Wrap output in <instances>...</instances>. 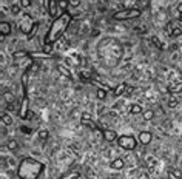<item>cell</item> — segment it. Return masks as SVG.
Returning a JSON list of instances; mask_svg holds the SVG:
<instances>
[{
  "label": "cell",
  "instance_id": "obj_23",
  "mask_svg": "<svg viewBox=\"0 0 182 179\" xmlns=\"http://www.w3.org/2000/svg\"><path fill=\"white\" fill-rule=\"evenodd\" d=\"M154 118V113L151 110H147V111H144V121H151Z\"/></svg>",
  "mask_w": 182,
  "mask_h": 179
},
{
  "label": "cell",
  "instance_id": "obj_15",
  "mask_svg": "<svg viewBox=\"0 0 182 179\" xmlns=\"http://www.w3.org/2000/svg\"><path fill=\"white\" fill-rule=\"evenodd\" d=\"M28 74H30V70L23 71L22 74V87H23V93L26 94V84H28Z\"/></svg>",
  "mask_w": 182,
  "mask_h": 179
},
{
  "label": "cell",
  "instance_id": "obj_32",
  "mask_svg": "<svg viewBox=\"0 0 182 179\" xmlns=\"http://www.w3.org/2000/svg\"><path fill=\"white\" fill-rule=\"evenodd\" d=\"M31 5V0H20V6L22 8H28Z\"/></svg>",
  "mask_w": 182,
  "mask_h": 179
},
{
  "label": "cell",
  "instance_id": "obj_37",
  "mask_svg": "<svg viewBox=\"0 0 182 179\" xmlns=\"http://www.w3.org/2000/svg\"><path fill=\"white\" fill-rule=\"evenodd\" d=\"M16 57H19V56H26V53H23V51H20V53H16L14 54Z\"/></svg>",
  "mask_w": 182,
  "mask_h": 179
},
{
  "label": "cell",
  "instance_id": "obj_3",
  "mask_svg": "<svg viewBox=\"0 0 182 179\" xmlns=\"http://www.w3.org/2000/svg\"><path fill=\"white\" fill-rule=\"evenodd\" d=\"M141 10H122V11H117L113 14V19L114 20H127V19H136V17H141Z\"/></svg>",
  "mask_w": 182,
  "mask_h": 179
},
{
  "label": "cell",
  "instance_id": "obj_14",
  "mask_svg": "<svg viewBox=\"0 0 182 179\" xmlns=\"http://www.w3.org/2000/svg\"><path fill=\"white\" fill-rule=\"evenodd\" d=\"M82 124L90 125L91 128H94V130H96V125L91 124V114H88V113H84V114H82Z\"/></svg>",
  "mask_w": 182,
  "mask_h": 179
},
{
  "label": "cell",
  "instance_id": "obj_30",
  "mask_svg": "<svg viewBox=\"0 0 182 179\" xmlns=\"http://www.w3.org/2000/svg\"><path fill=\"white\" fill-rule=\"evenodd\" d=\"M151 42H153L154 45H156V47H158L159 50H162V43H161V40H159L158 37H153V39H151Z\"/></svg>",
  "mask_w": 182,
  "mask_h": 179
},
{
  "label": "cell",
  "instance_id": "obj_18",
  "mask_svg": "<svg viewBox=\"0 0 182 179\" xmlns=\"http://www.w3.org/2000/svg\"><path fill=\"white\" fill-rule=\"evenodd\" d=\"M170 178H171V179H182V175H181L179 170L171 168V170H170Z\"/></svg>",
  "mask_w": 182,
  "mask_h": 179
},
{
  "label": "cell",
  "instance_id": "obj_36",
  "mask_svg": "<svg viewBox=\"0 0 182 179\" xmlns=\"http://www.w3.org/2000/svg\"><path fill=\"white\" fill-rule=\"evenodd\" d=\"M8 110L10 111H16V104L13 102V104H8Z\"/></svg>",
  "mask_w": 182,
  "mask_h": 179
},
{
  "label": "cell",
  "instance_id": "obj_17",
  "mask_svg": "<svg viewBox=\"0 0 182 179\" xmlns=\"http://www.w3.org/2000/svg\"><path fill=\"white\" fill-rule=\"evenodd\" d=\"M130 111H131V114H141V113H144L142 107H141L139 104H133L131 108H130Z\"/></svg>",
  "mask_w": 182,
  "mask_h": 179
},
{
  "label": "cell",
  "instance_id": "obj_28",
  "mask_svg": "<svg viewBox=\"0 0 182 179\" xmlns=\"http://www.w3.org/2000/svg\"><path fill=\"white\" fill-rule=\"evenodd\" d=\"M11 13H13L14 16L20 14V6H19V5H13V6H11Z\"/></svg>",
  "mask_w": 182,
  "mask_h": 179
},
{
  "label": "cell",
  "instance_id": "obj_29",
  "mask_svg": "<svg viewBox=\"0 0 182 179\" xmlns=\"http://www.w3.org/2000/svg\"><path fill=\"white\" fill-rule=\"evenodd\" d=\"M39 138H40L42 141H45V139L48 138V131H47V130H40V131H39Z\"/></svg>",
  "mask_w": 182,
  "mask_h": 179
},
{
  "label": "cell",
  "instance_id": "obj_35",
  "mask_svg": "<svg viewBox=\"0 0 182 179\" xmlns=\"http://www.w3.org/2000/svg\"><path fill=\"white\" fill-rule=\"evenodd\" d=\"M80 77H84V79H90L91 74L88 73V71H80Z\"/></svg>",
  "mask_w": 182,
  "mask_h": 179
},
{
  "label": "cell",
  "instance_id": "obj_5",
  "mask_svg": "<svg viewBox=\"0 0 182 179\" xmlns=\"http://www.w3.org/2000/svg\"><path fill=\"white\" fill-rule=\"evenodd\" d=\"M33 22H34V20L31 19V16L25 14V16L22 17V22H20V25H19L20 31H22L23 34H30V33L33 31V28H34V25H36V23H33Z\"/></svg>",
  "mask_w": 182,
  "mask_h": 179
},
{
  "label": "cell",
  "instance_id": "obj_9",
  "mask_svg": "<svg viewBox=\"0 0 182 179\" xmlns=\"http://www.w3.org/2000/svg\"><path fill=\"white\" fill-rule=\"evenodd\" d=\"M104 138H105L107 142H114V141H117V133L114 130H105L104 131Z\"/></svg>",
  "mask_w": 182,
  "mask_h": 179
},
{
  "label": "cell",
  "instance_id": "obj_8",
  "mask_svg": "<svg viewBox=\"0 0 182 179\" xmlns=\"http://www.w3.org/2000/svg\"><path fill=\"white\" fill-rule=\"evenodd\" d=\"M151 139H153V136H151L150 131H141L139 133V142L142 145H148L151 142Z\"/></svg>",
  "mask_w": 182,
  "mask_h": 179
},
{
  "label": "cell",
  "instance_id": "obj_2",
  "mask_svg": "<svg viewBox=\"0 0 182 179\" xmlns=\"http://www.w3.org/2000/svg\"><path fill=\"white\" fill-rule=\"evenodd\" d=\"M73 20V17L70 13H63L60 14L56 20H54L51 23V28L47 34V37H45V43H54V42H57L60 37H62V34L65 33V30L68 28V25L70 22Z\"/></svg>",
  "mask_w": 182,
  "mask_h": 179
},
{
  "label": "cell",
  "instance_id": "obj_19",
  "mask_svg": "<svg viewBox=\"0 0 182 179\" xmlns=\"http://www.w3.org/2000/svg\"><path fill=\"white\" fill-rule=\"evenodd\" d=\"M2 122H3L5 125H11V124H13V118H11L10 114L3 113V114H2Z\"/></svg>",
  "mask_w": 182,
  "mask_h": 179
},
{
  "label": "cell",
  "instance_id": "obj_38",
  "mask_svg": "<svg viewBox=\"0 0 182 179\" xmlns=\"http://www.w3.org/2000/svg\"><path fill=\"white\" fill-rule=\"evenodd\" d=\"M178 11H179V16H181V14H182V3L178 5Z\"/></svg>",
  "mask_w": 182,
  "mask_h": 179
},
{
  "label": "cell",
  "instance_id": "obj_34",
  "mask_svg": "<svg viewBox=\"0 0 182 179\" xmlns=\"http://www.w3.org/2000/svg\"><path fill=\"white\" fill-rule=\"evenodd\" d=\"M68 2H70V6H79L80 5V0H68Z\"/></svg>",
  "mask_w": 182,
  "mask_h": 179
},
{
  "label": "cell",
  "instance_id": "obj_12",
  "mask_svg": "<svg viewBox=\"0 0 182 179\" xmlns=\"http://www.w3.org/2000/svg\"><path fill=\"white\" fill-rule=\"evenodd\" d=\"M124 165H125V162L121 158H116V159L111 161V168L113 170H121V168H124Z\"/></svg>",
  "mask_w": 182,
  "mask_h": 179
},
{
  "label": "cell",
  "instance_id": "obj_21",
  "mask_svg": "<svg viewBox=\"0 0 182 179\" xmlns=\"http://www.w3.org/2000/svg\"><path fill=\"white\" fill-rule=\"evenodd\" d=\"M3 97H5V101H6L8 104H13V101H14L11 91H5V93H3Z\"/></svg>",
  "mask_w": 182,
  "mask_h": 179
},
{
  "label": "cell",
  "instance_id": "obj_22",
  "mask_svg": "<svg viewBox=\"0 0 182 179\" xmlns=\"http://www.w3.org/2000/svg\"><path fill=\"white\" fill-rule=\"evenodd\" d=\"M107 91H108V90H104V88H99L96 94H97V97H99V99L102 101V99H105V97H107Z\"/></svg>",
  "mask_w": 182,
  "mask_h": 179
},
{
  "label": "cell",
  "instance_id": "obj_13",
  "mask_svg": "<svg viewBox=\"0 0 182 179\" xmlns=\"http://www.w3.org/2000/svg\"><path fill=\"white\" fill-rule=\"evenodd\" d=\"M127 91V84L124 82V84H119L114 90H113V93H114V96H122L124 93Z\"/></svg>",
  "mask_w": 182,
  "mask_h": 179
},
{
  "label": "cell",
  "instance_id": "obj_1",
  "mask_svg": "<svg viewBox=\"0 0 182 179\" xmlns=\"http://www.w3.org/2000/svg\"><path fill=\"white\" fill-rule=\"evenodd\" d=\"M45 165L39 162L37 159L33 158H25L20 161V165L17 168V176L20 179H37L42 172H43Z\"/></svg>",
  "mask_w": 182,
  "mask_h": 179
},
{
  "label": "cell",
  "instance_id": "obj_4",
  "mask_svg": "<svg viewBox=\"0 0 182 179\" xmlns=\"http://www.w3.org/2000/svg\"><path fill=\"white\" fill-rule=\"evenodd\" d=\"M117 144L124 150H134L136 148V139L133 136H130V134H122V136L117 138Z\"/></svg>",
  "mask_w": 182,
  "mask_h": 179
},
{
  "label": "cell",
  "instance_id": "obj_11",
  "mask_svg": "<svg viewBox=\"0 0 182 179\" xmlns=\"http://www.w3.org/2000/svg\"><path fill=\"white\" fill-rule=\"evenodd\" d=\"M0 33H2V36H10L11 34V25L8 22H0Z\"/></svg>",
  "mask_w": 182,
  "mask_h": 179
},
{
  "label": "cell",
  "instance_id": "obj_25",
  "mask_svg": "<svg viewBox=\"0 0 182 179\" xmlns=\"http://www.w3.org/2000/svg\"><path fill=\"white\" fill-rule=\"evenodd\" d=\"M57 3H59L60 10H67V8L70 6V2H67V0H57Z\"/></svg>",
  "mask_w": 182,
  "mask_h": 179
},
{
  "label": "cell",
  "instance_id": "obj_20",
  "mask_svg": "<svg viewBox=\"0 0 182 179\" xmlns=\"http://www.w3.org/2000/svg\"><path fill=\"white\" fill-rule=\"evenodd\" d=\"M57 70H59L60 73H62L63 76H65V77H70V79H71V73H70V71H68L65 67H63V65H60V64H59V65H57Z\"/></svg>",
  "mask_w": 182,
  "mask_h": 179
},
{
  "label": "cell",
  "instance_id": "obj_16",
  "mask_svg": "<svg viewBox=\"0 0 182 179\" xmlns=\"http://www.w3.org/2000/svg\"><path fill=\"white\" fill-rule=\"evenodd\" d=\"M6 147H8V150L16 151L17 147H19V142H17L16 139H10V141H8V144H6Z\"/></svg>",
  "mask_w": 182,
  "mask_h": 179
},
{
  "label": "cell",
  "instance_id": "obj_26",
  "mask_svg": "<svg viewBox=\"0 0 182 179\" xmlns=\"http://www.w3.org/2000/svg\"><path fill=\"white\" fill-rule=\"evenodd\" d=\"M168 107H170V108H176V107H178V99H176V97H170V99H168Z\"/></svg>",
  "mask_w": 182,
  "mask_h": 179
},
{
  "label": "cell",
  "instance_id": "obj_31",
  "mask_svg": "<svg viewBox=\"0 0 182 179\" xmlns=\"http://www.w3.org/2000/svg\"><path fill=\"white\" fill-rule=\"evenodd\" d=\"M37 28H39V25L36 23V25H34V28H33V31L28 34V39H33V37H34V36H36V31H37Z\"/></svg>",
  "mask_w": 182,
  "mask_h": 179
},
{
  "label": "cell",
  "instance_id": "obj_24",
  "mask_svg": "<svg viewBox=\"0 0 182 179\" xmlns=\"http://www.w3.org/2000/svg\"><path fill=\"white\" fill-rule=\"evenodd\" d=\"M60 179H79V173H77V172H74V173H68V175H65V176H62Z\"/></svg>",
  "mask_w": 182,
  "mask_h": 179
},
{
  "label": "cell",
  "instance_id": "obj_6",
  "mask_svg": "<svg viewBox=\"0 0 182 179\" xmlns=\"http://www.w3.org/2000/svg\"><path fill=\"white\" fill-rule=\"evenodd\" d=\"M28 105H30L28 97H26V96H23L22 104H20V110H19V116H20L22 119H25L26 116H28Z\"/></svg>",
  "mask_w": 182,
  "mask_h": 179
},
{
  "label": "cell",
  "instance_id": "obj_27",
  "mask_svg": "<svg viewBox=\"0 0 182 179\" xmlns=\"http://www.w3.org/2000/svg\"><path fill=\"white\" fill-rule=\"evenodd\" d=\"M51 51H53V45L51 43H45L43 45V53L45 54H51Z\"/></svg>",
  "mask_w": 182,
  "mask_h": 179
},
{
  "label": "cell",
  "instance_id": "obj_10",
  "mask_svg": "<svg viewBox=\"0 0 182 179\" xmlns=\"http://www.w3.org/2000/svg\"><path fill=\"white\" fill-rule=\"evenodd\" d=\"M168 91L170 93H179L182 91V80H176V82H173L168 85Z\"/></svg>",
  "mask_w": 182,
  "mask_h": 179
},
{
  "label": "cell",
  "instance_id": "obj_33",
  "mask_svg": "<svg viewBox=\"0 0 182 179\" xmlns=\"http://www.w3.org/2000/svg\"><path fill=\"white\" fill-rule=\"evenodd\" d=\"M181 34H182V33H181L179 28H175V30L171 31V36H173V37H178V36H181Z\"/></svg>",
  "mask_w": 182,
  "mask_h": 179
},
{
  "label": "cell",
  "instance_id": "obj_7",
  "mask_svg": "<svg viewBox=\"0 0 182 179\" xmlns=\"http://www.w3.org/2000/svg\"><path fill=\"white\" fill-rule=\"evenodd\" d=\"M59 3H57V0H51L50 2V6H48V13H50V16L53 17L54 20L57 19V13H59Z\"/></svg>",
  "mask_w": 182,
  "mask_h": 179
}]
</instances>
